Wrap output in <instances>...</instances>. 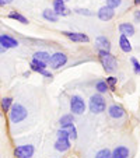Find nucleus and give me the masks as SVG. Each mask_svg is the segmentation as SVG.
<instances>
[{
    "label": "nucleus",
    "instance_id": "f257e3e1",
    "mask_svg": "<svg viewBox=\"0 0 140 158\" xmlns=\"http://www.w3.org/2000/svg\"><path fill=\"white\" fill-rule=\"evenodd\" d=\"M98 59H100L102 67H104V70L107 73H113L116 70L118 62H116V57L113 56L109 51H102V49H98Z\"/></svg>",
    "mask_w": 140,
    "mask_h": 158
},
{
    "label": "nucleus",
    "instance_id": "f03ea898",
    "mask_svg": "<svg viewBox=\"0 0 140 158\" xmlns=\"http://www.w3.org/2000/svg\"><path fill=\"white\" fill-rule=\"evenodd\" d=\"M88 108H90V112L94 115L105 112V109H107V102H105V98L102 97V94L95 93L94 95L90 97Z\"/></svg>",
    "mask_w": 140,
    "mask_h": 158
},
{
    "label": "nucleus",
    "instance_id": "7ed1b4c3",
    "mask_svg": "<svg viewBox=\"0 0 140 158\" xmlns=\"http://www.w3.org/2000/svg\"><path fill=\"white\" fill-rule=\"evenodd\" d=\"M28 116V110L23 104H13L9 110V118L11 123H20L25 120Z\"/></svg>",
    "mask_w": 140,
    "mask_h": 158
},
{
    "label": "nucleus",
    "instance_id": "20e7f679",
    "mask_svg": "<svg viewBox=\"0 0 140 158\" xmlns=\"http://www.w3.org/2000/svg\"><path fill=\"white\" fill-rule=\"evenodd\" d=\"M86 101H84V98L81 95H73L72 98H70V112H72L73 115H83L84 112H86Z\"/></svg>",
    "mask_w": 140,
    "mask_h": 158
},
{
    "label": "nucleus",
    "instance_id": "39448f33",
    "mask_svg": "<svg viewBox=\"0 0 140 158\" xmlns=\"http://www.w3.org/2000/svg\"><path fill=\"white\" fill-rule=\"evenodd\" d=\"M66 63H67V55H66L65 52H55V53L51 55V57H49L48 64L51 66V69L57 70V69H60V67H63Z\"/></svg>",
    "mask_w": 140,
    "mask_h": 158
},
{
    "label": "nucleus",
    "instance_id": "423d86ee",
    "mask_svg": "<svg viewBox=\"0 0 140 158\" xmlns=\"http://www.w3.org/2000/svg\"><path fill=\"white\" fill-rule=\"evenodd\" d=\"M35 154V147L32 144H23L14 148V155L17 158H32Z\"/></svg>",
    "mask_w": 140,
    "mask_h": 158
},
{
    "label": "nucleus",
    "instance_id": "0eeeda50",
    "mask_svg": "<svg viewBox=\"0 0 140 158\" xmlns=\"http://www.w3.org/2000/svg\"><path fill=\"white\" fill-rule=\"evenodd\" d=\"M63 35L66 36V38H69L70 41L73 42H77V44H83V42H88L90 38L87 34L84 32H73V31H63Z\"/></svg>",
    "mask_w": 140,
    "mask_h": 158
},
{
    "label": "nucleus",
    "instance_id": "6e6552de",
    "mask_svg": "<svg viewBox=\"0 0 140 158\" xmlns=\"http://www.w3.org/2000/svg\"><path fill=\"white\" fill-rule=\"evenodd\" d=\"M0 45L6 49H13V48H17L18 45H20V42H18L15 38H13L11 35L0 34Z\"/></svg>",
    "mask_w": 140,
    "mask_h": 158
},
{
    "label": "nucleus",
    "instance_id": "1a4fd4ad",
    "mask_svg": "<svg viewBox=\"0 0 140 158\" xmlns=\"http://www.w3.org/2000/svg\"><path fill=\"white\" fill-rule=\"evenodd\" d=\"M108 115H109V118H112V119H122V118H125L126 112L121 105L112 104L108 108Z\"/></svg>",
    "mask_w": 140,
    "mask_h": 158
},
{
    "label": "nucleus",
    "instance_id": "9d476101",
    "mask_svg": "<svg viewBox=\"0 0 140 158\" xmlns=\"http://www.w3.org/2000/svg\"><path fill=\"white\" fill-rule=\"evenodd\" d=\"M97 15H98V18L101 21H111L115 17V10L108 6H102V7H100V10L97 11Z\"/></svg>",
    "mask_w": 140,
    "mask_h": 158
},
{
    "label": "nucleus",
    "instance_id": "9b49d317",
    "mask_svg": "<svg viewBox=\"0 0 140 158\" xmlns=\"http://www.w3.org/2000/svg\"><path fill=\"white\" fill-rule=\"evenodd\" d=\"M70 147H72V141H70V139H66V137H57L56 143H55V150L59 152L69 151Z\"/></svg>",
    "mask_w": 140,
    "mask_h": 158
},
{
    "label": "nucleus",
    "instance_id": "f8f14e48",
    "mask_svg": "<svg viewBox=\"0 0 140 158\" xmlns=\"http://www.w3.org/2000/svg\"><path fill=\"white\" fill-rule=\"evenodd\" d=\"M53 11L56 13L57 15H62V17H66V15L70 14V10L66 7L65 2H57V0H53Z\"/></svg>",
    "mask_w": 140,
    "mask_h": 158
},
{
    "label": "nucleus",
    "instance_id": "ddd939ff",
    "mask_svg": "<svg viewBox=\"0 0 140 158\" xmlns=\"http://www.w3.org/2000/svg\"><path fill=\"white\" fill-rule=\"evenodd\" d=\"M111 154H112V158H129L130 151L126 146H116L111 151Z\"/></svg>",
    "mask_w": 140,
    "mask_h": 158
},
{
    "label": "nucleus",
    "instance_id": "4468645a",
    "mask_svg": "<svg viewBox=\"0 0 140 158\" xmlns=\"http://www.w3.org/2000/svg\"><path fill=\"white\" fill-rule=\"evenodd\" d=\"M118 28H119V32L122 34V35L128 36V38L134 35V25L132 24V23H121Z\"/></svg>",
    "mask_w": 140,
    "mask_h": 158
},
{
    "label": "nucleus",
    "instance_id": "2eb2a0df",
    "mask_svg": "<svg viewBox=\"0 0 140 158\" xmlns=\"http://www.w3.org/2000/svg\"><path fill=\"white\" fill-rule=\"evenodd\" d=\"M59 125L62 129H67V127H70V126H73L74 125V115L66 114V115H63V116H60Z\"/></svg>",
    "mask_w": 140,
    "mask_h": 158
},
{
    "label": "nucleus",
    "instance_id": "dca6fc26",
    "mask_svg": "<svg viewBox=\"0 0 140 158\" xmlns=\"http://www.w3.org/2000/svg\"><path fill=\"white\" fill-rule=\"evenodd\" d=\"M95 46L98 49H102V51H111V42H109V39H108L107 36H104V35L97 36Z\"/></svg>",
    "mask_w": 140,
    "mask_h": 158
},
{
    "label": "nucleus",
    "instance_id": "f3484780",
    "mask_svg": "<svg viewBox=\"0 0 140 158\" xmlns=\"http://www.w3.org/2000/svg\"><path fill=\"white\" fill-rule=\"evenodd\" d=\"M30 67H31V72H35V73H39V74H41L44 70H46L48 64L41 62V60H38V59H32L30 63Z\"/></svg>",
    "mask_w": 140,
    "mask_h": 158
},
{
    "label": "nucleus",
    "instance_id": "a211bd4d",
    "mask_svg": "<svg viewBox=\"0 0 140 158\" xmlns=\"http://www.w3.org/2000/svg\"><path fill=\"white\" fill-rule=\"evenodd\" d=\"M42 17H44V20L49 21V23H57V20H59V15L53 11V9H45L42 11Z\"/></svg>",
    "mask_w": 140,
    "mask_h": 158
},
{
    "label": "nucleus",
    "instance_id": "6ab92c4d",
    "mask_svg": "<svg viewBox=\"0 0 140 158\" xmlns=\"http://www.w3.org/2000/svg\"><path fill=\"white\" fill-rule=\"evenodd\" d=\"M119 46H121V49H122V52H125V53H129V52H132V44H130V41H129L128 36L122 35V34H121V36H119Z\"/></svg>",
    "mask_w": 140,
    "mask_h": 158
},
{
    "label": "nucleus",
    "instance_id": "aec40b11",
    "mask_svg": "<svg viewBox=\"0 0 140 158\" xmlns=\"http://www.w3.org/2000/svg\"><path fill=\"white\" fill-rule=\"evenodd\" d=\"M9 18L18 21V23H21V24H28V18L25 17V15H23L21 13H18V11H11V13H9Z\"/></svg>",
    "mask_w": 140,
    "mask_h": 158
},
{
    "label": "nucleus",
    "instance_id": "412c9836",
    "mask_svg": "<svg viewBox=\"0 0 140 158\" xmlns=\"http://www.w3.org/2000/svg\"><path fill=\"white\" fill-rule=\"evenodd\" d=\"M49 57H51V55H49L46 51H38V52H35V53H34L32 59H38V60H41V62H44V63H46V64H48Z\"/></svg>",
    "mask_w": 140,
    "mask_h": 158
},
{
    "label": "nucleus",
    "instance_id": "4be33fe9",
    "mask_svg": "<svg viewBox=\"0 0 140 158\" xmlns=\"http://www.w3.org/2000/svg\"><path fill=\"white\" fill-rule=\"evenodd\" d=\"M95 89H97V93L105 94L108 89H109V87H108V84H107V81L105 80H100V81H97L95 83Z\"/></svg>",
    "mask_w": 140,
    "mask_h": 158
},
{
    "label": "nucleus",
    "instance_id": "5701e85b",
    "mask_svg": "<svg viewBox=\"0 0 140 158\" xmlns=\"http://www.w3.org/2000/svg\"><path fill=\"white\" fill-rule=\"evenodd\" d=\"M0 102H2V109H3L4 112H9L11 105H13V98L11 97H4Z\"/></svg>",
    "mask_w": 140,
    "mask_h": 158
},
{
    "label": "nucleus",
    "instance_id": "b1692460",
    "mask_svg": "<svg viewBox=\"0 0 140 158\" xmlns=\"http://www.w3.org/2000/svg\"><path fill=\"white\" fill-rule=\"evenodd\" d=\"M94 158H112V154H111L109 148H102V150H100V151L97 152Z\"/></svg>",
    "mask_w": 140,
    "mask_h": 158
},
{
    "label": "nucleus",
    "instance_id": "393cba45",
    "mask_svg": "<svg viewBox=\"0 0 140 158\" xmlns=\"http://www.w3.org/2000/svg\"><path fill=\"white\" fill-rule=\"evenodd\" d=\"M122 4V0H105V6L111 7V9H118Z\"/></svg>",
    "mask_w": 140,
    "mask_h": 158
},
{
    "label": "nucleus",
    "instance_id": "a878e982",
    "mask_svg": "<svg viewBox=\"0 0 140 158\" xmlns=\"http://www.w3.org/2000/svg\"><path fill=\"white\" fill-rule=\"evenodd\" d=\"M130 62H132V66H133V72H134V74L140 76V62L136 59V57H132Z\"/></svg>",
    "mask_w": 140,
    "mask_h": 158
},
{
    "label": "nucleus",
    "instance_id": "bb28decb",
    "mask_svg": "<svg viewBox=\"0 0 140 158\" xmlns=\"http://www.w3.org/2000/svg\"><path fill=\"white\" fill-rule=\"evenodd\" d=\"M105 81H107L108 87H109V88L112 89V91H115V87H116V83H118V78L113 77V76H111V77H108Z\"/></svg>",
    "mask_w": 140,
    "mask_h": 158
},
{
    "label": "nucleus",
    "instance_id": "cd10ccee",
    "mask_svg": "<svg viewBox=\"0 0 140 158\" xmlns=\"http://www.w3.org/2000/svg\"><path fill=\"white\" fill-rule=\"evenodd\" d=\"M67 130H69V139L70 140H76L77 139V129H76V126L74 125L70 126V127H67Z\"/></svg>",
    "mask_w": 140,
    "mask_h": 158
},
{
    "label": "nucleus",
    "instance_id": "c85d7f7f",
    "mask_svg": "<svg viewBox=\"0 0 140 158\" xmlns=\"http://www.w3.org/2000/svg\"><path fill=\"white\" fill-rule=\"evenodd\" d=\"M74 13H77V14H80V15H86V17H91L92 15V11H90L88 9H81V7L74 9Z\"/></svg>",
    "mask_w": 140,
    "mask_h": 158
},
{
    "label": "nucleus",
    "instance_id": "c756f323",
    "mask_svg": "<svg viewBox=\"0 0 140 158\" xmlns=\"http://www.w3.org/2000/svg\"><path fill=\"white\" fill-rule=\"evenodd\" d=\"M133 20H134V23L140 24V10H136V11L133 13Z\"/></svg>",
    "mask_w": 140,
    "mask_h": 158
},
{
    "label": "nucleus",
    "instance_id": "7c9ffc66",
    "mask_svg": "<svg viewBox=\"0 0 140 158\" xmlns=\"http://www.w3.org/2000/svg\"><path fill=\"white\" fill-rule=\"evenodd\" d=\"M41 74L44 76V77H46V78H53V74H52L51 72H48V70H44Z\"/></svg>",
    "mask_w": 140,
    "mask_h": 158
},
{
    "label": "nucleus",
    "instance_id": "2f4dec72",
    "mask_svg": "<svg viewBox=\"0 0 140 158\" xmlns=\"http://www.w3.org/2000/svg\"><path fill=\"white\" fill-rule=\"evenodd\" d=\"M14 0H0V7L2 6H7V4H11Z\"/></svg>",
    "mask_w": 140,
    "mask_h": 158
},
{
    "label": "nucleus",
    "instance_id": "473e14b6",
    "mask_svg": "<svg viewBox=\"0 0 140 158\" xmlns=\"http://www.w3.org/2000/svg\"><path fill=\"white\" fill-rule=\"evenodd\" d=\"M7 49L6 48H3V46H2V45H0V53H4V52H6Z\"/></svg>",
    "mask_w": 140,
    "mask_h": 158
},
{
    "label": "nucleus",
    "instance_id": "72a5a7b5",
    "mask_svg": "<svg viewBox=\"0 0 140 158\" xmlns=\"http://www.w3.org/2000/svg\"><path fill=\"white\" fill-rule=\"evenodd\" d=\"M30 74H31V72H24V73H23V76H24V77H30Z\"/></svg>",
    "mask_w": 140,
    "mask_h": 158
},
{
    "label": "nucleus",
    "instance_id": "f704fd0d",
    "mask_svg": "<svg viewBox=\"0 0 140 158\" xmlns=\"http://www.w3.org/2000/svg\"><path fill=\"white\" fill-rule=\"evenodd\" d=\"M134 4H140V0H134Z\"/></svg>",
    "mask_w": 140,
    "mask_h": 158
},
{
    "label": "nucleus",
    "instance_id": "c9c22d12",
    "mask_svg": "<svg viewBox=\"0 0 140 158\" xmlns=\"http://www.w3.org/2000/svg\"><path fill=\"white\" fill-rule=\"evenodd\" d=\"M57 2H65L66 3V2H69V0H57Z\"/></svg>",
    "mask_w": 140,
    "mask_h": 158
}]
</instances>
